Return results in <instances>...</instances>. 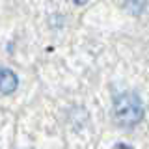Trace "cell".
I'll return each mask as SVG.
<instances>
[{
    "mask_svg": "<svg viewBox=\"0 0 149 149\" xmlns=\"http://www.w3.org/2000/svg\"><path fill=\"white\" fill-rule=\"evenodd\" d=\"M142 119L143 104L134 91H123L114 97V121L121 129H132Z\"/></svg>",
    "mask_w": 149,
    "mask_h": 149,
    "instance_id": "6da1fadb",
    "label": "cell"
},
{
    "mask_svg": "<svg viewBox=\"0 0 149 149\" xmlns=\"http://www.w3.org/2000/svg\"><path fill=\"white\" fill-rule=\"evenodd\" d=\"M19 86L17 74L8 67H0V93L2 95H11Z\"/></svg>",
    "mask_w": 149,
    "mask_h": 149,
    "instance_id": "7a4b0ae2",
    "label": "cell"
},
{
    "mask_svg": "<svg viewBox=\"0 0 149 149\" xmlns=\"http://www.w3.org/2000/svg\"><path fill=\"white\" fill-rule=\"evenodd\" d=\"M123 6L125 9L130 13V15L138 17L146 11V6H147V0H123Z\"/></svg>",
    "mask_w": 149,
    "mask_h": 149,
    "instance_id": "3957f363",
    "label": "cell"
},
{
    "mask_svg": "<svg viewBox=\"0 0 149 149\" xmlns=\"http://www.w3.org/2000/svg\"><path fill=\"white\" fill-rule=\"evenodd\" d=\"M114 149H132L130 146H127V143H118V146H116Z\"/></svg>",
    "mask_w": 149,
    "mask_h": 149,
    "instance_id": "277c9868",
    "label": "cell"
},
{
    "mask_svg": "<svg viewBox=\"0 0 149 149\" xmlns=\"http://www.w3.org/2000/svg\"><path fill=\"white\" fill-rule=\"evenodd\" d=\"M77 6H84V4H88V0H73Z\"/></svg>",
    "mask_w": 149,
    "mask_h": 149,
    "instance_id": "5b68a950",
    "label": "cell"
}]
</instances>
